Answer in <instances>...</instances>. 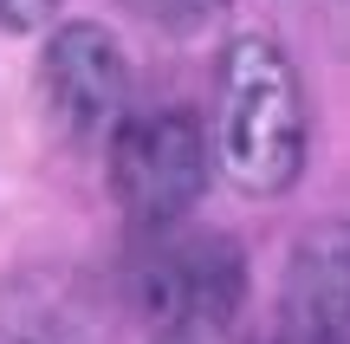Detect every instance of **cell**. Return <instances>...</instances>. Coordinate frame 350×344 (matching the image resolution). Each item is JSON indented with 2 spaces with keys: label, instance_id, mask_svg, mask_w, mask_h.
Masks as SVG:
<instances>
[{
  "label": "cell",
  "instance_id": "obj_3",
  "mask_svg": "<svg viewBox=\"0 0 350 344\" xmlns=\"http://www.w3.org/2000/svg\"><path fill=\"white\" fill-rule=\"evenodd\" d=\"M208 130L188 111H137L111 124V195L137 228L188 221L208 189Z\"/></svg>",
  "mask_w": 350,
  "mask_h": 344
},
{
  "label": "cell",
  "instance_id": "obj_9",
  "mask_svg": "<svg viewBox=\"0 0 350 344\" xmlns=\"http://www.w3.org/2000/svg\"><path fill=\"white\" fill-rule=\"evenodd\" d=\"M260 344H312V338H299V332H286V325H266Z\"/></svg>",
  "mask_w": 350,
  "mask_h": 344
},
{
  "label": "cell",
  "instance_id": "obj_8",
  "mask_svg": "<svg viewBox=\"0 0 350 344\" xmlns=\"http://www.w3.org/2000/svg\"><path fill=\"white\" fill-rule=\"evenodd\" d=\"M156 344H227V338H221V325H163Z\"/></svg>",
  "mask_w": 350,
  "mask_h": 344
},
{
  "label": "cell",
  "instance_id": "obj_4",
  "mask_svg": "<svg viewBox=\"0 0 350 344\" xmlns=\"http://www.w3.org/2000/svg\"><path fill=\"white\" fill-rule=\"evenodd\" d=\"M39 98L65 137H98L124 117L130 59L111 26L98 20H52V39L39 52Z\"/></svg>",
  "mask_w": 350,
  "mask_h": 344
},
{
  "label": "cell",
  "instance_id": "obj_1",
  "mask_svg": "<svg viewBox=\"0 0 350 344\" xmlns=\"http://www.w3.org/2000/svg\"><path fill=\"white\" fill-rule=\"evenodd\" d=\"M312 150V111H305V78L286 46L266 33L227 39L214 65V117H208V156L227 176V189L273 202L305 176Z\"/></svg>",
  "mask_w": 350,
  "mask_h": 344
},
{
  "label": "cell",
  "instance_id": "obj_5",
  "mask_svg": "<svg viewBox=\"0 0 350 344\" xmlns=\"http://www.w3.org/2000/svg\"><path fill=\"white\" fill-rule=\"evenodd\" d=\"M273 325L312 344H350V228H312L292 247Z\"/></svg>",
  "mask_w": 350,
  "mask_h": 344
},
{
  "label": "cell",
  "instance_id": "obj_7",
  "mask_svg": "<svg viewBox=\"0 0 350 344\" xmlns=\"http://www.w3.org/2000/svg\"><path fill=\"white\" fill-rule=\"evenodd\" d=\"M59 20V0H0V26L7 33H33V26Z\"/></svg>",
  "mask_w": 350,
  "mask_h": 344
},
{
  "label": "cell",
  "instance_id": "obj_6",
  "mask_svg": "<svg viewBox=\"0 0 350 344\" xmlns=\"http://www.w3.org/2000/svg\"><path fill=\"white\" fill-rule=\"evenodd\" d=\"M130 20L156 26V33H201L208 20H221L227 0H117Z\"/></svg>",
  "mask_w": 350,
  "mask_h": 344
},
{
  "label": "cell",
  "instance_id": "obj_2",
  "mask_svg": "<svg viewBox=\"0 0 350 344\" xmlns=\"http://www.w3.org/2000/svg\"><path fill=\"white\" fill-rule=\"evenodd\" d=\"M130 299L156 325H227L247 299V254L214 228L163 221L143 228V241L124 260Z\"/></svg>",
  "mask_w": 350,
  "mask_h": 344
}]
</instances>
